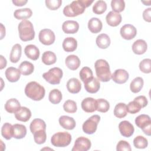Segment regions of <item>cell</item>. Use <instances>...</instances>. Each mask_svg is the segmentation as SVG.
I'll use <instances>...</instances> for the list:
<instances>
[{
  "label": "cell",
  "instance_id": "6da1fadb",
  "mask_svg": "<svg viewBox=\"0 0 151 151\" xmlns=\"http://www.w3.org/2000/svg\"><path fill=\"white\" fill-rule=\"evenodd\" d=\"M93 1L77 0L73 1L63 9V14L68 17H74L82 14L86 8L90 6Z\"/></svg>",
  "mask_w": 151,
  "mask_h": 151
},
{
  "label": "cell",
  "instance_id": "7a4b0ae2",
  "mask_svg": "<svg viewBox=\"0 0 151 151\" xmlns=\"http://www.w3.org/2000/svg\"><path fill=\"white\" fill-rule=\"evenodd\" d=\"M45 90L43 86L36 81L28 83L25 87V95L34 101H40L45 96Z\"/></svg>",
  "mask_w": 151,
  "mask_h": 151
},
{
  "label": "cell",
  "instance_id": "3957f363",
  "mask_svg": "<svg viewBox=\"0 0 151 151\" xmlns=\"http://www.w3.org/2000/svg\"><path fill=\"white\" fill-rule=\"evenodd\" d=\"M96 73L98 80L102 82L110 80L111 74L110 66L107 61L103 59L97 60L94 63Z\"/></svg>",
  "mask_w": 151,
  "mask_h": 151
},
{
  "label": "cell",
  "instance_id": "277c9868",
  "mask_svg": "<svg viewBox=\"0 0 151 151\" xmlns=\"http://www.w3.org/2000/svg\"><path fill=\"white\" fill-rule=\"evenodd\" d=\"M19 36L22 41L32 40L35 37V31L32 24L29 20H22L18 26Z\"/></svg>",
  "mask_w": 151,
  "mask_h": 151
},
{
  "label": "cell",
  "instance_id": "5b68a950",
  "mask_svg": "<svg viewBox=\"0 0 151 151\" xmlns=\"http://www.w3.org/2000/svg\"><path fill=\"white\" fill-rule=\"evenodd\" d=\"M71 136L67 132H59L54 134L51 138V144L57 147H64L70 144Z\"/></svg>",
  "mask_w": 151,
  "mask_h": 151
},
{
  "label": "cell",
  "instance_id": "8992f818",
  "mask_svg": "<svg viewBox=\"0 0 151 151\" xmlns=\"http://www.w3.org/2000/svg\"><path fill=\"white\" fill-rule=\"evenodd\" d=\"M63 73L61 68L58 67H53L50 69L47 72L42 74V77L46 81L51 84H58L63 77Z\"/></svg>",
  "mask_w": 151,
  "mask_h": 151
},
{
  "label": "cell",
  "instance_id": "52a82bcc",
  "mask_svg": "<svg viewBox=\"0 0 151 151\" xmlns=\"http://www.w3.org/2000/svg\"><path fill=\"white\" fill-rule=\"evenodd\" d=\"M135 123L145 134L151 135V120L149 115L142 114L138 116L135 119Z\"/></svg>",
  "mask_w": 151,
  "mask_h": 151
},
{
  "label": "cell",
  "instance_id": "ba28073f",
  "mask_svg": "<svg viewBox=\"0 0 151 151\" xmlns=\"http://www.w3.org/2000/svg\"><path fill=\"white\" fill-rule=\"evenodd\" d=\"M100 120V117L97 114L91 116L83 123L82 126L83 132L88 134H91L95 133Z\"/></svg>",
  "mask_w": 151,
  "mask_h": 151
},
{
  "label": "cell",
  "instance_id": "9c48e42d",
  "mask_svg": "<svg viewBox=\"0 0 151 151\" xmlns=\"http://www.w3.org/2000/svg\"><path fill=\"white\" fill-rule=\"evenodd\" d=\"M38 38L40 41L45 45L52 44L55 40V36L54 32L47 28L41 29L40 31Z\"/></svg>",
  "mask_w": 151,
  "mask_h": 151
},
{
  "label": "cell",
  "instance_id": "30bf717a",
  "mask_svg": "<svg viewBox=\"0 0 151 151\" xmlns=\"http://www.w3.org/2000/svg\"><path fill=\"white\" fill-rule=\"evenodd\" d=\"M91 143L90 140L85 137H78L72 148V151H87L91 147Z\"/></svg>",
  "mask_w": 151,
  "mask_h": 151
},
{
  "label": "cell",
  "instance_id": "8fae6325",
  "mask_svg": "<svg viewBox=\"0 0 151 151\" xmlns=\"http://www.w3.org/2000/svg\"><path fill=\"white\" fill-rule=\"evenodd\" d=\"M120 33L123 38L126 40H130L136 37L137 29L131 24H125L121 27Z\"/></svg>",
  "mask_w": 151,
  "mask_h": 151
},
{
  "label": "cell",
  "instance_id": "7c38bea8",
  "mask_svg": "<svg viewBox=\"0 0 151 151\" xmlns=\"http://www.w3.org/2000/svg\"><path fill=\"white\" fill-rule=\"evenodd\" d=\"M119 129L120 134L126 137L132 136L134 131L133 124L127 120H123L119 123Z\"/></svg>",
  "mask_w": 151,
  "mask_h": 151
},
{
  "label": "cell",
  "instance_id": "4fadbf2b",
  "mask_svg": "<svg viewBox=\"0 0 151 151\" xmlns=\"http://www.w3.org/2000/svg\"><path fill=\"white\" fill-rule=\"evenodd\" d=\"M129 76L127 71L124 69H117L111 74V78L117 84L125 83L129 79Z\"/></svg>",
  "mask_w": 151,
  "mask_h": 151
},
{
  "label": "cell",
  "instance_id": "5bb4252c",
  "mask_svg": "<svg viewBox=\"0 0 151 151\" xmlns=\"http://www.w3.org/2000/svg\"><path fill=\"white\" fill-rule=\"evenodd\" d=\"M84 84L86 90L87 92L92 94L97 93L100 87L99 80L94 77H92L86 80L85 82H84Z\"/></svg>",
  "mask_w": 151,
  "mask_h": 151
},
{
  "label": "cell",
  "instance_id": "9a60e30c",
  "mask_svg": "<svg viewBox=\"0 0 151 151\" xmlns=\"http://www.w3.org/2000/svg\"><path fill=\"white\" fill-rule=\"evenodd\" d=\"M81 108L87 113H93L97 110V101L92 97H87L81 101Z\"/></svg>",
  "mask_w": 151,
  "mask_h": 151
},
{
  "label": "cell",
  "instance_id": "2e32d148",
  "mask_svg": "<svg viewBox=\"0 0 151 151\" xmlns=\"http://www.w3.org/2000/svg\"><path fill=\"white\" fill-rule=\"evenodd\" d=\"M78 29L79 24L76 21H65L62 25V29L65 34H75L78 31Z\"/></svg>",
  "mask_w": 151,
  "mask_h": 151
},
{
  "label": "cell",
  "instance_id": "e0dca14e",
  "mask_svg": "<svg viewBox=\"0 0 151 151\" xmlns=\"http://www.w3.org/2000/svg\"><path fill=\"white\" fill-rule=\"evenodd\" d=\"M107 24L111 27H117L122 22V15L114 11H110L106 17Z\"/></svg>",
  "mask_w": 151,
  "mask_h": 151
},
{
  "label": "cell",
  "instance_id": "ac0fdd59",
  "mask_svg": "<svg viewBox=\"0 0 151 151\" xmlns=\"http://www.w3.org/2000/svg\"><path fill=\"white\" fill-rule=\"evenodd\" d=\"M21 73L19 69L13 67H8L5 73L6 79L11 83L17 82L18 80H19L21 77Z\"/></svg>",
  "mask_w": 151,
  "mask_h": 151
},
{
  "label": "cell",
  "instance_id": "d6986e66",
  "mask_svg": "<svg viewBox=\"0 0 151 151\" xmlns=\"http://www.w3.org/2000/svg\"><path fill=\"white\" fill-rule=\"evenodd\" d=\"M133 52L137 55H141L144 54L147 48V45L146 42L142 39L137 40L135 41L132 47Z\"/></svg>",
  "mask_w": 151,
  "mask_h": 151
},
{
  "label": "cell",
  "instance_id": "ffe728a7",
  "mask_svg": "<svg viewBox=\"0 0 151 151\" xmlns=\"http://www.w3.org/2000/svg\"><path fill=\"white\" fill-rule=\"evenodd\" d=\"M15 117L17 120L26 122L29 120L31 117V110L26 107H21L20 109L14 113Z\"/></svg>",
  "mask_w": 151,
  "mask_h": 151
},
{
  "label": "cell",
  "instance_id": "44dd1931",
  "mask_svg": "<svg viewBox=\"0 0 151 151\" xmlns=\"http://www.w3.org/2000/svg\"><path fill=\"white\" fill-rule=\"evenodd\" d=\"M60 125L67 130H73L76 127V123L75 120L68 116H62L59 118Z\"/></svg>",
  "mask_w": 151,
  "mask_h": 151
},
{
  "label": "cell",
  "instance_id": "7402d4cb",
  "mask_svg": "<svg viewBox=\"0 0 151 151\" xmlns=\"http://www.w3.org/2000/svg\"><path fill=\"white\" fill-rule=\"evenodd\" d=\"M24 52L28 58L34 61L37 60L40 56L38 48L33 44L27 45L24 49Z\"/></svg>",
  "mask_w": 151,
  "mask_h": 151
},
{
  "label": "cell",
  "instance_id": "603a6c76",
  "mask_svg": "<svg viewBox=\"0 0 151 151\" xmlns=\"http://www.w3.org/2000/svg\"><path fill=\"white\" fill-rule=\"evenodd\" d=\"M103 28V24L101 20L97 18H91L88 22V28L91 32L97 34L101 31Z\"/></svg>",
  "mask_w": 151,
  "mask_h": 151
},
{
  "label": "cell",
  "instance_id": "cb8c5ba5",
  "mask_svg": "<svg viewBox=\"0 0 151 151\" xmlns=\"http://www.w3.org/2000/svg\"><path fill=\"white\" fill-rule=\"evenodd\" d=\"M66 66L71 70H77L80 65V60L79 58L76 55H68L65 61Z\"/></svg>",
  "mask_w": 151,
  "mask_h": 151
},
{
  "label": "cell",
  "instance_id": "d4e9b609",
  "mask_svg": "<svg viewBox=\"0 0 151 151\" xmlns=\"http://www.w3.org/2000/svg\"><path fill=\"white\" fill-rule=\"evenodd\" d=\"M67 88L71 93H78L81 89V83L77 78H71L67 83Z\"/></svg>",
  "mask_w": 151,
  "mask_h": 151
},
{
  "label": "cell",
  "instance_id": "484cf974",
  "mask_svg": "<svg viewBox=\"0 0 151 151\" xmlns=\"http://www.w3.org/2000/svg\"><path fill=\"white\" fill-rule=\"evenodd\" d=\"M62 46L65 51L73 52L77 47V41L74 38L68 37L64 40Z\"/></svg>",
  "mask_w": 151,
  "mask_h": 151
},
{
  "label": "cell",
  "instance_id": "4316f807",
  "mask_svg": "<svg viewBox=\"0 0 151 151\" xmlns=\"http://www.w3.org/2000/svg\"><path fill=\"white\" fill-rule=\"evenodd\" d=\"M21 107V106L19 101L14 98L9 99L5 104V109L9 113H16Z\"/></svg>",
  "mask_w": 151,
  "mask_h": 151
},
{
  "label": "cell",
  "instance_id": "83f0119b",
  "mask_svg": "<svg viewBox=\"0 0 151 151\" xmlns=\"http://www.w3.org/2000/svg\"><path fill=\"white\" fill-rule=\"evenodd\" d=\"M22 47L19 44H15L11 50L9 55V60L12 63H17L21 58Z\"/></svg>",
  "mask_w": 151,
  "mask_h": 151
},
{
  "label": "cell",
  "instance_id": "f1b7e54d",
  "mask_svg": "<svg viewBox=\"0 0 151 151\" xmlns=\"http://www.w3.org/2000/svg\"><path fill=\"white\" fill-rule=\"evenodd\" d=\"M27 134V128L25 126L21 124H15L13 125V137L17 139L24 138Z\"/></svg>",
  "mask_w": 151,
  "mask_h": 151
},
{
  "label": "cell",
  "instance_id": "f546056e",
  "mask_svg": "<svg viewBox=\"0 0 151 151\" xmlns=\"http://www.w3.org/2000/svg\"><path fill=\"white\" fill-rule=\"evenodd\" d=\"M110 38L106 34H101L99 35L96 40L97 45L101 49H106L110 44Z\"/></svg>",
  "mask_w": 151,
  "mask_h": 151
},
{
  "label": "cell",
  "instance_id": "4dcf8cb0",
  "mask_svg": "<svg viewBox=\"0 0 151 151\" xmlns=\"http://www.w3.org/2000/svg\"><path fill=\"white\" fill-rule=\"evenodd\" d=\"M32 12L30 8H25L17 9L14 11V16L17 19L25 20L32 16Z\"/></svg>",
  "mask_w": 151,
  "mask_h": 151
},
{
  "label": "cell",
  "instance_id": "1f68e13d",
  "mask_svg": "<svg viewBox=\"0 0 151 151\" xmlns=\"http://www.w3.org/2000/svg\"><path fill=\"white\" fill-rule=\"evenodd\" d=\"M31 132L33 134L37 131L40 130H46V124L45 122L41 119H34L29 126Z\"/></svg>",
  "mask_w": 151,
  "mask_h": 151
},
{
  "label": "cell",
  "instance_id": "d6a6232c",
  "mask_svg": "<svg viewBox=\"0 0 151 151\" xmlns=\"http://www.w3.org/2000/svg\"><path fill=\"white\" fill-rule=\"evenodd\" d=\"M127 105L124 103H119L117 104L114 109V115L119 119L124 117L127 114Z\"/></svg>",
  "mask_w": 151,
  "mask_h": 151
},
{
  "label": "cell",
  "instance_id": "836d02e7",
  "mask_svg": "<svg viewBox=\"0 0 151 151\" xmlns=\"http://www.w3.org/2000/svg\"><path fill=\"white\" fill-rule=\"evenodd\" d=\"M18 69L22 75L28 76L33 73L34 67L31 63L28 61H24L20 64Z\"/></svg>",
  "mask_w": 151,
  "mask_h": 151
},
{
  "label": "cell",
  "instance_id": "e575fe53",
  "mask_svg": "<svg viewBox=\"0 0 151 151\" xmlns=\"http://www.w3.org/2000/svg\"><path fill=\"white\" fill-rule=\"evenodd\" d=\"M41 60L44 64L50 65L54 64L56 62L57 57L54 52L51 51H47L42 54Z\"/></svg>",
  "mask_w": 151,
  "mask_h": 151
},
{
  "label": "cell",
  "instance_id": "d590c367",
  "mask_svg": "<svg viewBox=\"0 0 151 151\" xmlns=\"http://www.w3.org/2000/svg\"><path fill=\"white\" fill-rule=\"evenodd\" d=\"M144 84L143 79L140 77H137L134 78L130 84V88L133 93H139L143 88Z\"/></svg>",
  "mask_w": 151,
  "mask_h": 151
},
{
  "label": "cell",
  "instance_id": "8d00e7d4",
  "mask_svg": "<svg viewBox=\"0 0 151 151\" xmlns=\"http://www.w3.org/2000/svg\"><path fill=\"white\" fill-rule=\"evenodd\" d=\"M63 98L61 92L58 89H53L50 91L48 96L50 101L54 104H57L60 103Z\"/></svg>",
  "mask_w": 151,
  "mask_h": 151
},
{
  "label": "cell",
  "instance_id": "74e56055",
  "mask_svg": "<svg viewBox=\"0 0 151 151\" xmlns=\"http://www.w3.org/2000/svg\"><path fill=\"white\" fill-rule=\"evenodd\" d=\"M1 134L6 140H10L13 137V125L9 123H5L1 128Z\"/></svg>",
  "mask_w": 151,
  "mask_h": 151
},
{
  "label": "cell",
  "instance_id": "f35d334b",
  "mask_svg": "<svg viewBox=\"0 0 151 151\" xmlns=\"http://www.w3.org/2000/svg\"><path fill=\"white\" fill-rule=\"evenodd\" d=\"M107 9V4L102 0L97 1L93 6V12L98 15L102 14Z\"/></svg>",
  "mask_w": 151,
  "mask_h": 151
},
{
  "label": "cell",
  "instance_id": "ab89813d",
  "mask_svg": "<svg viewBox=\"0 0 151 151\" xmlns=\"http://www.w3.org/2000/svg\"><path fill=\"white\" fill-rule=\"evenodd\" d=\"M35 142L38 145H41L45 143L47 139L45 130H40L33 133Z\"/></svg>",
  "mask_w": 151,
  "mask_h": 151
},
{
  "label": "cell",
  "instance_id": "60d3db41",
  "mask_svg": "<svg viewBox=\"0 0 151 151\" xmlns=\"http://www.w3.org/2000/svg\"><path fill=\"white\" fill-rule=\"evenodd\" d=\"M133 145L136 148L145 149L148 145L146 138L142 136H137L133 139Z\"/></svg>",
  "mask_w": 151,
  "mask_h": 151
},
{
  "label": "cell",
  "instance_id": "b9f144b4",
  "mask_svg": "<svg viewBox=\"0 0 151 151\" xmlns=\"http://www.w3.org/2000/svg\"><path fill=\"white\" fill-rule=\"evenodd\" d=\"M97 101V110L101 113H106L110 109L109 103L104 99H99Z\"/></svg>",
  "mask_w": 151,
  "mask_h": 151
},
{
  "label": "cell",
  "instance_id": "7bdbcfd3",
  "mask_svg": "<svg viewBox=\"0 0 151 151\" xmlns=\"http://www.w3.org/2000/svg\"><path fill=\"white\" fill-rule=\"evenodd\" d=\"M64 110L68 113H74L77 110L76 103L71 100H66L63 104Z\"/></svg>",
  "mask_w": 151,
  "mask_h": 151
},
{
  "label": "cell",
  "instance_id": "ee69618b",
  "mask_svg": "<svg viewBox=\"0 0 151 151\" xmlns=\"http://www.w3.org/2000/svg\"><path fill=\"white\" fill-rule=\"evenodd\" d=\"M111 6L113 11L119 13L124 9L125 2L123 0H112L111 2Z\"/></svg>",
  "mask_w": 151,
  "mask_h": 151
},
{
  "label": "cell",
  "instance_id": "f6af8a7d",
  "mask_svg": "<svg viewBox=\"0 0 151 151\" xmlns=\"http://www.w3.org/2000/svg\"><path fill=\"white\" fill-rule=\"evenodd\" d=\"M93 71L91 68L88 67H84L81 68L79 73V76L81 80L84 83L93 76Z\"/></svg>",
  "mask_w": 151,
  "mask_h": 151
},
{
  "label": "cell",
  "instance_id": "bcb514c9",
  "mask_svg": "<svg viewBox=\"0 0 151 151\" xmlns=\"http://www.w3.org/2000/svg\"><path fill=\"white\" fill-rule=\"evenodd\" d=\"M139 69L144 73H150L151 72V60L145 58L142 60L139 63Z\"/></svg>",
  "mask_w": 151,
  "mask_h": 151
},
{
  "label": "cell",
  "instance_id": "7dc6e473",
  "mask_svg": "<svg viewBox=\"0 0 151 151\" xmlns=\"http://www.w3.org/2000/svg\"><path fill=\"white\" fill-rule=\"evenodd\" d=\"M127 111L131 114H135L138 113L142 108L141 105L136 100L130 101L127 106Z\"/></svg>",
  "mask_w": 151,
  "mask_h": 151
},
{
  "label": "cell",
  "instance_id": "c3c4849f",
  "mask_svg": "<svg viewBox=\"0 0 151 151\" xmlns=\"http://www.w3.org/2000/svg\"><path fill=\"white\" fill-rule=\"evenodd\" d=\"M46 6L50 10H57L58 9L61 4V0H46L45 1Z\"/></svg>",
  "mask_w": 151,
  "mask_h": 151
},
{
  "label": "cell",
  "instance_id": "681fc988",
  "mask_svg": "<svg viewBox=\"0 0 151 151\" xmlns=\"http://www.w3.org/2000/svg\"><path fill=\"white\" fill-rule=\"evenodd\" d=\"M117 151H131L130 145L125 140H120L116 146Z\"/></svg>",
  "mask_w": 151,
  "mask_h": 151
},
{
  "label": "cell",
  "instance_id": "f907efd6",
  "mask_svg": "<svg viewBox=\"0 0 151 151\" xmlns=\"http://www.w3.org/2000/svg\"><path fill=\"white\" fill-rule=\"evenodd\" d=\"M136 101H137L142 106V108L146 107L147 105L148 101L146 97L145 96H139L134 98V99Z\"/></svg>",
  "mask_w": 151,
  "mask_h": 151
},
{
  "label": "cell",
  "instance_id": "816d5d0a",
  "mask_svg": "<svg viewBox=\"0 0 151 151\" xmlns=\"http://www.w3.org/2000/svg\"><path fill=\"white\" fill-rule=\"evenodd\" d=\"M150 14H151V8H148L144 10L143 12V18L145 21L150 22L151 21Z\"/></svg>",
  "mask_w": 151,
  "mask_h": 151
},
{
  "label": "cell",
  "instance_id": "f5cc1de1",
  "mask_svg": "<svg viewBox=\"0 0 151 151\" xmlns=\"http://www.w3.org/2000/svg\"><path fill=\"white\" fill-rule=\"evenodd\" d=\"M12 3L17 6H21L25 5L27 3V0H13Z\"/></svg>",
  "mask_w": 151,
  "mask_h": 151
},
{
  "label": "cell",
  "instance_id": "db71d44e",
  "mask_svg": "<svg viewBox=\"0 0 151 151\" xmlns=\"http://www.w3.org/2000/svg\"><path fill=\"white\" fill-rule=\"evenodd\" d=\"M1 57V65H0V69L2 70L4 68H5L6 66V64H7V61L6 60L4 57L3 55H0Z\"/></svg>",
  "mask_w": 151,
  "mask_h": 151
},
{
  "label": "cell",
  "instance_id": "11a10c76",
  "mask_svg": "<svg viewBox=\"0 0 151 151\" xmlns=\"http://www.w3.org/2000/svg\"><path fill=\"white\" fill-rule=\"evenodd\" d=\"M5 35V28L3 25L2 24H1V40H2L4 37Z\"/></svg>",
  "mask_w": 151,
  "mask_h": 151
}]
</instances>
